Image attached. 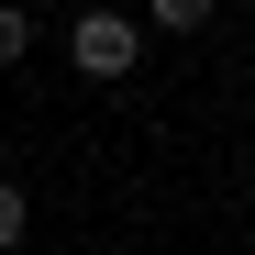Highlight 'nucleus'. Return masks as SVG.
I'll return each mask as SVG.
<instances>
[{
	"label": "nucleus",
	"instance_id": "nucleus-1",
	"mask_svg": "<svg viewBox=\"0 0 255 255\" xmlns=\"http://www.w3.org/2000/svg\"><path fill=\"white\" fill-rule=\"evenodd\" d=\"M67 56H78V78H133L144 22H133V11H78V22H67Z\"/></svg>",
	"mask_w": 255,
	"mask_h": 255
},
{
	"label": "nucleus",
	"instance_id": "nucleus-2",
	"mask_svg": "<svg viewBox=\"0 0 255 255\" xmlns=\"http://www.w3.org/2000/svg\"><path fill=\"white\" fill-rule=\"evenodd\" d=\"M133 22H155V33H189V22H211V0H144Z\"/></svg>",
	"mask_w": 255,
	"mask_h": 255
},
{
	"label": "nucleus",
	"instance_id": "nucleus-3",
	"mask_svg": "<svg viewBox=\"0 0 255 255\" xmlns=\"http://www.w3.org/2000/svg\"><path fill=\"white\" fill-rule=\"evenodd\" d=\"M22 233H33V200H22V189H11V178H0V255H11V244H22Z\"/></svg>",
	"mask_w": 255,
	"mask_h": 255
},
{
	"label": "nucleus",
	"instance_id": "nucleus-4",
	"mask_svg": "<svg viewBox=\"0 0 255 255\" xmlns=\"http://www.w3.org/2000/svg\"><path fill=\"white\" fill-rule=\"evenodd\" d=\"M22 45H33V11H22V0H0V67H11Z\"/></svg>",
	"mask_w": 255,
	"mask_h": 255
}]
</instances>
